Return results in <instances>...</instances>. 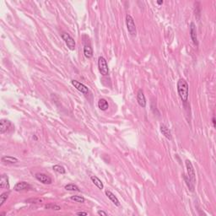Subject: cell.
<instances>
[{
	"mask_svg": "<svg viewBox=\"0 0 216 216\" xmlns=\"http://www.w3.org/2000/svg\"><path fill=\"white\" fill-rule=\"evenodd\" d=\"M177 92L181 100L183 102H187L189 95V86L184 79H180L177 82Z\"/></svg>",
	"mask_w": 216,
	"mask_h": 216,
	"instance_id": "cell-1",
	"label": "cell"
},
{
	"mask_svg": "<svg viewBox=\"0 0 216 216\" xmlns=\"http://www.w3.org/2000/svg\"><path fill=\"white\" fill-rule=\"evenodd\" d=\"M126 25H127V29L129 34L131 35L132 36H136V25H135L133 17L129 14H127V16H126Z\"/></svg>",
	"mask_w": 216,
	"mask_h": 216,
	"instance_id": "cell-2",
	"label": "cell"
},
{
	"mask_svg": "<svg viewBox=\"0 0 216 216\" xmlns=\"http://www.w3.org/2000/svg\"><path fill=\"white\" fill-rule=\"evenodd\" d=\"M98 69L100 73L103 76L107 75L109 74V69H108L107 62L103 57H99L98 58Z\"/></svg>",
	"mask_w": 216,
	"mask_h": 216,
	"instance_id": "cell-3",
	"label": "cell"
},
{
	"mask_svg": "<svg viewBox=\"0 0 216 216\" xmlns=\"http://www.w3.org/2000/svg\"><path fill=\"white\" fill-rule=\"evenodd\" d=\"M61 36L62 38H63V40L64 41V42H65L66 45H67V47H69L71 51H74V50L75 49V46H76L74 39L69 34H68V33L66 32L62 33Z\"/></svg>",
	"mask_w": 216,
	"mask_h": 216,
	"instance_id": "cell-4",
	"label": "cell"
},
{
	"mask_svg": "<svg viewBox=\"0 0 216 216\" xmlns=\"http://www.w3.org/2000/svg\"><path fill=\"white\" fill-rule=\"evenodd\" d=\"M186 167H187V171H188V177L190 179L191 182L195 186V183H196V173H195V171H194L192 162L189 160H186Z\"/></svg>",
	"mask_w": 216,
	"mask_h": 216,
	"instance_id": "cell-5",
	"label": "cell"
},
{
	"mask_svg": "<svg viewBox=\"0 0 216 216\" xmlns=\"http://www.w3.org/2000/svg\"><path fill=\"white\" fill-rule=\"evenodd\" d=\"M71 84H72L73 86H74V88H76V89L80 91V92H81L82 94L88 95V93H89V89H88V87L85 86L84 84H82V83L79 82V81L73 80L71 81Z\"/></svg>",
	"mask_w": 216,
	"mask_h": 216,
	"instance_id": "cell-6",
	"label": "cell"
},
{
	"mask_svg": "<svg viewBox=\"0 0 216 216\" xmlns=\"http://www.w3.org/2000/svg\"><path fill=\"white\" fill-rule=\"evenodd\" d=\"M12 127V123L7 119H1L0 121V133L4 134L6 132H9Z\"/></svg>",
	"mask_w": 216,
	"mask_h": 216,
	"instance_id": "cell-7",
	"label": "cell"
},
{
	"mask_svg": "<svg viewBox=\"0 0 216 216\" xmlns=\"http://www.w3.org/2000/svg\"><path fill=\"white\" fill-rule=\"evenodd\" d=\"M36 178L37 179L39 182H41L43 184H51L52 183V178L44 173H36Z\"/></svg>",
	"mask_w": 216,
	"mask_h": 216,
	"instance_id": "cell-8",
	"label": "cell"
},
{
	"mask_svg": "<svg viewBox=\"0 0 216 216\" xmlns=\"http://www.w3.org/2000/svg\"><path fill=\"white\" fill-rule=\"evenodd\" d=\"M190 36H191V39H192L193 43H194L196 46H197V45H198V42H197L196 25H195V24L193 23V22L190 24Z\"/></svg>",
	"mask_w": 216,
	"mask_h": 216,
	"instance_id": "cell-9",
	"label": "cell"
},
{
	"mask_svg": "<svg viewBox=\"0 0 216 216\" xmlns=\"http://www.w3.org/2000/svg\"><path fill=\"white\" fill-rule=\"evenodd\" d=\"M137 101L141 107H146V99L144 94V91L142 89H139L137 93Z\"/></svg>",
	"mask_w": 216,
	"mask_h": 216,
	"instance_id": "cell-10",
	"label": "cell"
},
{
	"mask_svg": "<svg viewBox=\"0 0 216 216\" xmlns=\"http://www.w3.org/2000/svg\"><path fill=\"white\" fill-rule=\"evenodd\" d=\"M31 188V185L27 183L26 182H19L17 184H15L14 187V190L16 192H20V191H24V190H27Z\"/></svg>",
	"mask_w": 216,
	"mask_h": 216,
	"instance_id": "cell-11",
	"label": "cell"
},
{
	"mask_svg": "<svg viewBox=\"0 0 216 216\" xmlns=\"http://www.w3.org/2000/svg\"><path fill=\"white\" fill-rule=\"evenodd\" d=\"M0 188L2 189H10V182H9V177L6 175H2L0 179Z\"/></svg>",
	"mask_w": 216,
	"mask_h": 216,
	"instance_id": "cell-12",
	"label": "cell"
},
{
	"mask_svg": "<svg viewBox=\"0 0 216 216\" xmlns=\"http://www.w3.org/2000/svg\"><path fill=\"white\" fill-rule=\"evenodd\" d=\"M2 162L3 163H4V164H9V165H11V164H15V163H17L18 162V159L17 158H15V157H13V156H4V157H2Z\"/></svg>",
	"mask_w": 216,
	"mask_h": 216,
	"instance_id": "cell-13",
	"label": "cell"
},
{
	"mask_svg": "<svg viewBox=\"0 0 216 216\" xmlns=\"http://www.w3.org/2000/svg\"><path fill=\"white\" fill-rule=\"evenodd\" d=\"M106 195L107 196L108 198H109L116 206H120V203H119V200L118 199V197H116L111 191L107 190V191H106Z\"/></svg>",
	"mask_w": 216,
	"mask_h": 216,
	"instance_id": "cell-14",
	"label": "cell"
},
{
	"mask_svg": "<svg viewBox=\"0 0 216 216\" xmlns=\"http://www.w3.org/2000/svg\"><path fill=\"white\" fill-rule=\"evenodd\" d=\"M160 132H161V133H162L166 139H171V133L170 131L169 128L166 127L165 125H164V124L160 125Z\"/></svg>",
	"mask_w": 216,
	"mask_h": 216,
	"instance_id": "cell-15",
	"label": "cell"
},
{
	"mask_svg": "<svg viewBox=\"0 0 216 216\" xmlns=\"http://www.w3.org/2000/svg\"><path fill=\"white\" fill-rule=\"evenodd\" d=\"M84 54L86 58H91L93 56V50L90 45H85L84 47Z\"/></svg>",
	"mask_w": 216,
	"mask_h": 216,
	"instance_id": "cell-16",
	"label": "cell"
},
{
	"mask_svg": "<svg viewBox=\"0 0 216 216\" xmlns=\"http://www.w3.org/2000/svg\"><path fill=\"white\" fill-rule=\"evenodd\" d=\"M98 107L101 111H107L109 108V104H108L107 101L105 99H100L98 101Z\"/></svg>",
	"mask_w": 216,
	"mask_h": 216,
	"instance_id": "cell-17",
	"label": "cell"
},
{
	"mask_svg": "<svg viewBox=\"0 0 216 216\" xmlns=\"http://www.w3.org/2000/svg\"><path fill=\"white\" fill-rule=\"evenodd\" d=\"M90 179H91V181H92V182L99 188V189H103L104 186H103V183H102V182L100 180V179L97 177H95V176H91L90 177Z\"/></svg>",
	"mask_w": 216,
	"mask_h": 216,
	"instance_id": "cell-18",
	"label": "cell"
},
{
	"mask_svg": "<svg viewBox=\"0 0 216 216\" xmlns=\"http://www.w3.org/2000/svg\"><path fill=\"white\" fill-rule=\"evenodd\" d=\"M10 192L8 191V192H5V193H3L1 195H0V207H2L4 205V203H5V201L8 199V197L10 196Z\"/></svg>",
	"mask_w": 216,
	"mask_h": 216,
	"instance_id": "cell-19",
	"label": "cell"
},
{
	"mask_svg": "<svg viewBox=\"0 0 216 216\" xmlns=\"http://www.w3.org/2000/svg\"><path fill=\"white\" fill-rule=\"evenodd\" d=\"M65 189L67 191H75V192H80V188L77 185H74V184H68L65 186Z\"/></svg>",
	"mask_w": 216,
	"mask_h": 216,
	"instance_id": "cell-20",
	"label": "cell"
},
{
	"mask_svg": "<svg viewBox=\"0 0 216 216\" xmlns=\"http://www.w3.org/2000/svg\"><path fill=\"white\" fill-rule=\"evenodd\" d=\"M52 169L54 170L55 171H57V173H59V174H65V172H66L64 167H63V166H62V165H53Z\"/></svg>",
	"mask_w": 216,
	"mask_h": 216,
	"instance_id": "cell-21",
	"label": "cell"
},
{
	"mask_svg": "<svg viewBox=\"0 0 216 216\" xmlns=\"http://www.w3.org/2000/svg\"><path fill=\"white\" fill-rule=\"evenodd\" d=\"M71 200L74 201L76 203H85V197H81V196H78V195H74V196H72L71 197Z\"/></svg>",
	"mask_w": 216,
	"mask_h": 216,
	"instance_id": "cell-22",
	"label": "cell"
},
{
	"mask_svg": "<svg viewBox=\"0 0 216 216\" xmlns=\"http://www.w3.org/2000/svg\"><path fill=\"white\" fill-rule=\"evenodd\" d=\"M45 209H52V210H56V211H58V210H60L61 209V207L58 206V205H57V204H47L45 206Z\"/></svg>",
	"mask_w": 216,
	"mask_h": 216,
	"instance_id": "cell-23",
	"label": "cell"
},
{
	"mask_svg": "<svg viewBox=\"0 0 216 216\" xmlns=\"http://www.w3.org/2000/svg\"><path fill=\"white\" fill-rule=\"evenodd\" d=\"M76 215H85V216H86V215H88V213H87V212L80 211V212H77V213H76Z\"/></svg>",
	"mask_w": 216,
	"mask_h": 216,
	"instance_id": "cell-24",
	"label": "cell"
},
{
	"mask_svg": "<svg viewBox=\"0 0 216 216\" xmlns=\"http://www.w3.org/2000/svg\"><path fill=\"white\" fill-rule=\"evenodd\" d=\"M97 215H103V216L107 215V214L106 212L102 211V210H99V211L97 212Z\"/></svg>",
	"mask_w": 216,
	"mask_h": 216,
	"instance_id": "cell-25",
	"label": "cell"
},
{
	"mask_svg": "<svg viewBox=\"0 0 216 216\" xmlns=\"http://www.w3.org/2000/svg\"><path fill=\"white\" fill-rule=\"evenodd\" d=\"M213 126L214 127H215V117L213 118Z\"/></svg>",
	"mask_w": 216,
	"mask_h": 216,
	"instance_id": "cell-26",
	"label": "cell"
},
{
	"mask_svg": "<svg viewBox=\"0 0 216 216\" xmlns=\"http://www.w3.org/2000/svg\"><path fill=\"white\" fill-rule=\"evenodd\" d=\"M157 4L159 5L162 4H163V1H162V0H161V1H157Z\"/></svg>",
	"mask_w": 216,
	"mask_h": 216,
	"instance_id": "cell-27",
	"label": "cell"
}]
</instances>
